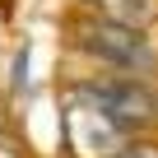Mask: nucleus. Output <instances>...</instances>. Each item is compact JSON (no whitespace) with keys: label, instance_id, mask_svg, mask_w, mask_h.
<instances>
[{"label":"nucleus","instance_id":"nucleus-1","mask_svg":"<svg viewBox=\"0 0 158 158\" xmlns=\"http://www.w3.org/2000/svg\"><path fill=\"white\" fill-rule=\"evenodd\" d=\"M74 42H79V51H89L93 60H102L107 70H116V74H144V70H153L158 65V51H153V42L139 33V28H126V23H112V19H84L74 28Z\"/></svg>","mask_w":158,"mask_h":158},{"label":"nucleus","instance_id":"nucleus-2","mask_svg":"<svg viewBox=\"0 0 158 158\" xmlns=\"http://www.w3.org/2000/svg\"><path fill=\"white\" fill-rule=\"evenodd\" d=\"M65 130H70L74 158H112L116 149L130 144V135L98 107V98L89 89H74L65 98Z\"/></svg>","mask_w":158,"mask_h":158},{"label":"nucleus","instance_id":"nucleus-3","mask_svg":"<svg viewBox=\"0 0 158 158\" xmlns=\"http://www.w3.org/2000/svg\"><path fill=\"white\" fill-rule=\"evenodd\" d=\"M98 107L126 130V135H139L149 126H158V89L144 84L139 74H112V79H98V84H84Z\"/></svg>","mask_w":158,"mask_h":158},{"label":"nucleus","instance_id":"nucleus-4","mask_svg":"<svg viewBox=\"0 0 158 158\" xmlns=\"http://www.w3.org/2000/svg\"><path fill=\"white\" fill-rule=\"evenodd\" d=\"M98 5V14L102 19H112V23H126V28H149V23H158V0H93Z\"/></svg>","mask_w":158,"mask_h":158},{"label":"nucleus","instance_id":"nucleus-5","mask_svg":"<svg viewBox=\"0 0 158 158\" xmlns=\"http://www.w3.org/2000/svg\"><path fill=\"white\" fill-rule=\"evenodd\" d=\"M112 158H158V149H153V144H126V149H116Z\"/></svg>","mask_w":158,"mask_h":158}]
</instances>
